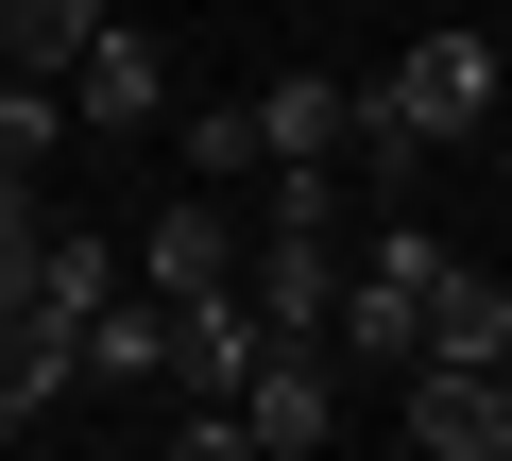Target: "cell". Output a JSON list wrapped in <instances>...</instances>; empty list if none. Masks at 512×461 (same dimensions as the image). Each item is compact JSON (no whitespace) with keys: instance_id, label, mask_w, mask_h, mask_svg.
<instances>
[{"instance_id":"obj_1","label":"cell","mask_w":512,"mask_h":461,"mask_svg":"<svg viewBox=\"0 0 512 461\" xmlns=\"http://www.w3.org/2000/svg\"><path fill=\"white\" fill-rule=\"evenodd\" d=\"M427 257H444L427 222H410V205H376L359 240H342V308H325V342H342V359H376V376H410V342H427Z\"/></svg>"},{"instance_id":"obj_2","label":"cell","mask_w":512,"mask_h":461,"mask_svg":"<svg viewBox=\"0 0 512 461\" xmlns=\"http://www.w3.org/2000/svg\"><path fill=\"white\" fill-rule=\"evenodd\" d=\"M239 308H256V342H325V308H342V222H256V240H239Z\"/></svg>"},{"instance_id":"obj_3","label":"cell","mask_w":512,"mask_h":461,"mask_svg":"<svg viewBox=\"0 0 512 461\" xmlns=\"http://www.w3.org/2000/svg\"><path fill=\"white\" fill-rule=\"evenodd\" d=\"M325 427H342V342H256L239 359V444L256 461H308Z\"/></svg>"},{"instance_id":"obj_4","label":"cell","mask_w":512,"mask_h":461,"mask_svg":"<svg viewBox=\"0 0 512 461\" xmlns=\"http://www.w3.org/2000/svg\"><path fill=\"white\" fill-rule=\"evenodd\" d=\"M376 86H393V120H427V137H478V120H495V35H478V18H427V35L376 69Z\"/></svg>"},{"instance_id":"obj_5","label":"cell","mask_w":512,"mask_h":461,"mask_svg":"<svg viewBox=\"0 0 512 461\" xmlns=\"http://www.w3.org/2000/svg\"><path fill=\"white\" fill-rule=\"evenodd\" d=\"M69 120H86V137H154V120H171V69H154V35L120 18V0H103V35L69 52Z\"/></svg>"},{"instance_id":"obj_6","label":"cell","mask_w":512,"mask_h":461,"mask_svg":"<svg viewBox=\"0 0 512 461\" xmlns=\"http://www.w3.org/2000/svg\"><path fill=\"white\" fill-rule=\"evenodd\" d=\"M239 240H256V222H239L222 188H171L120 257H137V291H222V274H239Z\"/></svg>"},{"instance_id":"obj_7","label":"cell","mask_w":512,"mask_h":461,"mask_svg":"<svg viewBox=\"0 0 512 461\" xmlns=\"http://www.w3.org/2000/svg\"><path fill=\"white\" fill-rule=\"evenodd\" d=\"M154 376H171V291L120 274V291L86 308V393H154Z\"/></svg>"},{"instance_id":"obj_8","label":"cell","mask_w":512,"mask_h":461,"mask_svg":"<svg viewBox=\"0 0 512 461\" xmlns=\"http://www.w3.org/2000/svg\"><path fill=\"white\" fill-rule=\"evenodd\" d=\"M239 359H256L239 274H222V291H171V393H239Z\"/></svg>"},{"instance_id":"obj_9","label":"cell","mask_w":512,"mask_h":461,"mask_svg":"<svg viewBox=\"0 0 512 461\" xmlns=\"http://www.w3.org/2000/svg\"><path fill=\"white\" fill-rule=\"evenodd\" d=\"M410 359H512V274L427 257V342H410Z\"/></svg>"},{"instance_id":"obj_10","label":"cell","mask_w":512,"mask_h":461,"mask_svg":"<svg viewBox=\"0 0 512 461\" xmlns=\"http://www.w3.org/2000/svg\"><path fill=\"white\" fill-rule=\"evenodd\" d=\"M274 154H342V86L325 69H274V86H256V171H274Z\"/></svg>"},{"instance_id":"obj_11","label":"cell","mask_w":512,"mask_h":461,"mask_svg":"<svg viewBox=\"0 0 512 461\" xmlns=\"http://www.w3.org/2000/svg\"><path fill=\"white\" fill-rule=\"evenodd\" d=\"M86 35H103V0H0V69H35V86H69Z\"/></svg>"},{"instance_id":"obj_12","label":"cell","mask_w":512,"mask_h":461,"mask_svg":"<svg viewBox=\"0 0 512 461\" xmlns=\"http://www.w3.org/2000/svg\"><path fill=\"white\" fill-rule=\"evenodd\" d=\"M120 274H137V257H120V240H103V222H52V240H35V291H52V308H69V325H86V308H103V291H120Z\"/></svg>"},{"instance_id":"obj_13","label":"cell","mask_w":512,"mask_h":461,"mask_svg":"<svg viewBox=\"0 0 512 461\" xmlns=\"http://www.w3.org/2000/svg\"><path fill=\"white\" fill-rule=\"evenodd\" d=\"M69 137V86H35V69H0V188H35V154Z\"/></svg>"},{"instance_id":"obj_14","label":"cell","mask_w":512,"mask_h":461,"mask_svg":"<svg viewBox=\"0 0 512 461\" xmlns=\"http://www.w3.org/2000/svg\"><path fill=\"white\" fill-rule=\"evenodd\" d=\"M171 154H188V188H239V171H256V103H188Z\"/></svg>"},{"instance_id":"obj_15","label":"cell","mask_w":512,"mask_h":461,"mask_svg":"<svg viewBox=\"0 0 512 461\" xmlns=\"http://www.w3.org/2000/svg\"><path fill=\"white\" fill-rule=\"evenodd\" d=\"M35 240H52V222H35V188H0V308H35Z\"/></svg>"},{"instance_id":"obj_16","label":"cell","mask_w":512,"mask_h":461,"mask_svg":"<svg viewBox=\"0 0 512 461\" xmlns=\"http://www.w3.org/2000/svg\"><path fill=\"white\" fill-rule=\"evenodd\" d=\"M495 461H512V359H495Z\"/></svg>"},{"instance_id":"obj_17","label":"cell","mask_w":512,"mask_h":461,"mask_svg":"<svg viewBox=\"0 0 512 461\" xmlns=\"http://www.w3.org/2000/svg\"><path fill=\"white\" fill-rule=\"evenodd\" d=\"M18 427H35V410H18V393H0V444H18Z\"/></svg>"},{"instance_id":"obj_18","label":"cell","mask_w":512,"mask_h":461,"mask_svg":"<svg viewBox=\"0 0 512 461\" xmlns=\"http://www.w3.org/2000/svg\"><path fill=\"white\" fill-rule=\"evenodd\" d=\"M495 205H512V154H495Z\"/></svg>"}]
</instances>
